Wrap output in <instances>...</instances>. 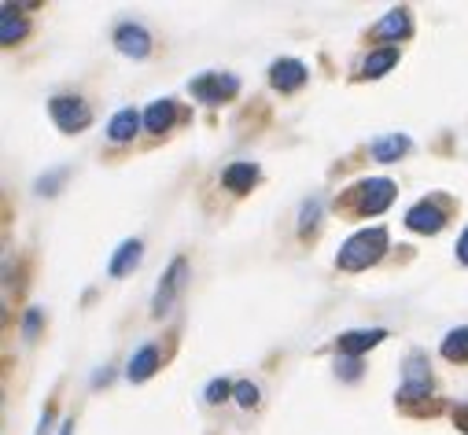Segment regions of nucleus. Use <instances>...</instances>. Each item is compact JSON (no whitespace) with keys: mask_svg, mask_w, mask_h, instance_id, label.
<instances>
[{"mask_svg":"<svg viewBox=\"0 0 468 435\" xmlns=\"http://www.w3.org/2000/svg\"><path fill=\"white\" fill-rule=\"evenodd\" d=\"M388 333L384 329H355V333H343L339 336V351L350 355V358H358L362 351H373L377 344H384Z\"/></svg>","mask_w":468,"mask_h":435,"instance_id":"obj_12","label":"nucleus"},{"mask_svg":"<svg viewBox=\"0 0 468 435\" xmlns=\"http://www.w3.org/2000/svg\"><path fill=\"white\" fill-rule=\"evenodd\" d=\"M232 395H237L240 406H259V387L251 380H240V384H232Z\"/></svg>","mask_w":468,"mask_h":435,"instance_id":"obj_22","label":"nucleus"},{"mask_svg":"<svg viewBox=\"0 0 468 435\" xmlns=\"http://www.w3.org/2000/svg\"><path fill=\"white\" fill-rule=\"evenodd\" d=\"M410 30H413V23H410V8H395V12H388V16L373 27V34L384 37V41H406Z\"/></svg>","mask_w":468,"mask_h":435,"instance_id":"obj_13","label":"nucleus"},{"mask_svg":"<svg viewBox=\"0 0 468 435\" xmlns=\"http://www.w3.org/2000/svg\"><path fill=\"white\" fill-rule=\"evenodd\" d=\"M346 196L355 199V210H358V214H380V210H388L391 199H395V181H388V177H369V181H358Z\"/></svg>","mask_w":468,"mask_h":435,"instance_id":"obj_2","label":"nucleus"},{"mask_svg":"<svg viewBox=\"0 0 468 435\" xmlns=\"http://www.w3.org/2000/svg\"><path fill=\"white\" fill-rule=\"evenodd\" d=\"M317 218H321V199H310V203H303V210H299V233L314 229V226H317Z\"/></svg>","mask_w":468,"mask_h":435,"instance_id":"obj_21","label":"nucleus"},{"mask_svg":"<svg viewBox=\"0 0 468 435\" xmlns=\"http://www.w3.org/2000/svg\"><path fill=\"white\" fill-rule=\"evenodd\" d=\"M259 181V166L255 163H232L225 174H221V185L229 192H251V185Z\"/></svg>","mask_w":468,"mask_h":435,"instance_id":"obj_16","label":"nucleus"},{"mask_svg":"<svg viewBox=\"0 0 468 435\" xmlns=\"http://www.w3.org/2000/svg\"><path fill=\"white\" fill-rule=\"evenodd\" d=\"M37 324H41V310H37V306H30V313H27V321H23V336H27V340H34V336H37Z\"/></svg>","mask_w":468,"mask_h":435,"instance_id":"obj_26","label":"nucleus"},{"mask_svg":"<svg viewBox=\"0 0 468 435\" xmlns=\"http://www.w3.org/2000/svg\"><path fill=\"white\" fill-rule=\"evenodd\" d=\"M431 391V373H428V358L420 351H413L402 366V384H399V398L402 402H417V398H428Z\"/></svg>","mask_w":468,"mask_h":435,"instance_id":"obj_3","label":"nucleus"},{"mask_svg":"<svg viewBox=\"0 0 468 435\" xmlns=\"http://www.w3.org/2000/svg\"><path fill=\"white\" fill-rule=\"evenodd\" d=\"M335 369H339V377H343V380H358V373H362V362L346 355V358H339V362H335Z\"/></svg>","mask_w":468,"mask_h":435,"instance_id":"obj_23","label":"nucleus"},{"mask_svg":"<svg viewBox=\"0 0 468 435\" xmlns=\"http://www.w3.org/2000/svg\"><path fill=\"white\" fill-rule=\"evenodd\" d=\"M155 369H159V347H155V344H148V347H141V351L130 358L126 377H130L133 384H144V380H152V377H155Z\"/></svg>","mask_w":468,"mask_h":435,"instance_id":"obj_14","label":"nucleus"},{"mask_svg":"<svg viewBox=\"0 0 468 435\" xmlns=\"http://www.w3.org/2000/svg\"><path fill=\"white\" fill-rule=\"evenodd\" d=\"M188 92L199 103H221V100L240 92V78L237 74H199V78H192Z\"/></svg>","mask_w":468,"mask_h":435,"instance_id":"obj_5","label":"nucleus"},{"mask_svg":"<svg viewBox=\"0 0 468 435\" xmlns=\"http://www.w3.org/2000/svg\"><path fill=\"white\" fill-rule=\"evenodd\" d=\"M442 358H446V362H468V324H461V329L446 333V340H442Z\"/></svg>","mask_w":468,"mask_h":435,"instance_id":"obj_19","label":"nucleus"},{"mask_svg":"<svg viewBox=\"0 0 468 435\" xmlns=\"http://www.w3.org/2000/svg\"><path fill=\"white\" fill-rule=\"evenodd\" d=\"M141 126H144V115H137L133 107H122V111L107 122V137H111V144H126L137 137Z\"/></svg>","mask_w":468,"mask_h":435,"instance_id":"obj_11","label":"nucleus"},{"mask_svg":"<svg viewBox=\"0 0 468 435\" xmlns=\"http://www.w3.org/2000/svg\"><path fill=\"white\" fill-rule=\"evenodd\" d=\"M406 226L413 229V233H439L442 226H446V210L439 207V203H417V207H410L406 210Z\"/></svg>","mask_w":468,"mask_h":435,"instance_id":"obj_9","label":"nucleus"},{"mask_svg":"<svg viewBox=\"0 0 468 435\" xmlns=\"http://www.w3.org/2000/svg\"><path fill=\"white\" fill-rule=\"evenodd\" d=\"M306 78H310V70H306V63H299V59H277V63L270 67V85H273L277 92H295V89L306 85Z\"/></svg>","mask_w":468,"mask_h":435,"instance_id":"obj_8","label":"nucleus"},{"mask_svg":"<svg viewBox=\"0 0 468 435\" xmlns=\"http://www.w3.org/2000/svg\"><path fill=\"white\" fill-rule=\"evenodd\" d=\"M48 115H52V122H56L63 133H78V130H85V126L92 122V111H89V107H85L78 96H52Z\"/></svg>","mask_w":468,"mask_h":435,"instance_id":"obj_4","label":"nucleus"},{"mask_svg":"<svg viewBox=\"0 0 468 435\" xmlns=\"http://www.w3.org/2000/svg\"><path fill=\"white\" fill-rule=\"evenodd\" d=\"M395 63H399V48H380V52H369V56H366L362 74H366V78H384Z\"/></svg>","mask_w":468,"mask_h":435,"instance_id":"obj_18","label":"nucleus"},{"mask_svg":"<svg viewBox=\"0 0 468 435\" xmlns=\"http://www.w3.org/2000/svg\"><path fill=\"white\" fill-rule=\"evenodd\" d=\"M453 251H457V262H464V266H468V229L461 233V240H457V248H453Z\"/></svg>","mask_w":468,"mask_h":435,"instance_id":"obj_27","label":"nucleus"},{"mask_svg":"<svg viewBox=\"0 0 468 435\" xmlns=\"http://www.w3.org/2000/svg\"><path fill=\"white\" fill-rule=\"evenodd\" d=\"M384 251H388V229L373 226V229L355 233V237H350V240L339 248L335 266H339V270H346V273H358V270L377 266V262L384 259Z\"/></svg>","mask_w":468,"mask_h":435,"instance_id":"obj_1","label":"nucleus"},{"mask_svg":"<svg viewBox=\"0 0 468 435\" xmlns=\"http://www.w3.org/2000/svg\"><path fill=\"white\" fill-rule=\"evenodd\" d=\"M70 431H74V420H63L59 424V435H70Z\"/></svg>","mask_w":468,"mask_h":435,"instance_id":"obj_28","label":"nucleus"},{"mask_svg":"<svg viewBox=\"0 0 468 435\" xmlns=\"http://www.w3.org/2000/svg\"><path fill=\"white\" fill-rule=\"evenodd\" d=\"M174 119H177L174 100H155L148 111H144V130H148V133H166V130L174 126Z\"/></svg>","mask_w":468,"mask_h":435,"instance_id":"obj_15","label":"nucleus"},{"mask_svg":"<svg viewBox=\"0 0 468 435\" xmlns=\"http://www.w3.org/2000/svg\"><path fill=\"white\" fill-rule=\"evenodd\" d=\"M232 395V387L225 384V380H210L207 384V402H221V398H229Z\"/></svg>","mask_w":468,"mask_h":435,"instance_id":"obj_25","label":"nucleus"},{"mask_svg":"<svg viewBox=\"0 0 468 435\" xmlns=\"http://www.w3.org/2000/svg\"><path fill=\"white\" fill-rule=\"evenodd\" d=\"M141 259H144V244L141 240H122L119 251H114L111 262H107V273L111 277H126V273H133L141 266Z\"/></svg>","mask_w":468,"mask_h":435,"instance_id":"obj_10","label":"nucleus"},{"mask_svg":"<svg viewBox=\"0 0 468 435\" xmlns=\"http://www.w3.org/2000/svg\"><path fill=\"white\" fill-rule=\"evenodd\" d=\"M63 177H67V170H56V174L41 177V181H37V192H41V196H56V185H59Z\"/></svg>","mask_w":468,"mask_h":435,"instance_id":"obj_24","label":"nucleus"},{"mask_svg":"<svg viewBox=\"0 0 468 435\" xmlns=\"http://www.w3.org/2000/svg\"><path fill=\"white\" fill-rule=\"evenodd\" d=\"M23 34H27V23L12 12V5H5V12H0V45H16Z\"/></svg>","mask_w":468,"mask_h":435,"instance_id":"obj_20","label":"nucleus"},{"mask_svg":"<svg viewBox=\"0 0 468 435\" xmlns=\"http://www.w3.org/2000/svg\"><path fill=\"white\" fill-rule=\"evenodd\" d=\"M114 45H119V52L130 56V59H144L152 52V37L141 23H122L119 30H114Z\"/></svg>","mask_w":468,"mask_h":435,"instance_id":"obj_7","label":"nucleus"},{"mask_svg":"<svg viewBox=\"0 0 468 435\" xmlns=\"http://www.w3.org/2000/svg\"><path fill=\"white\" fill-rule=\"evenodd\" d=\"M185 281H188V262H185V259H174V262H170V270L163 273L159 288H155V299H152V313H155V317L170 313L174 299L185 292Z\"/></svg>","mask_w":468,"mask_h":435,"instance_id":"obj_6","label":"nucleus"},{"mask_svg":"<svg viewBox=\"0 0 468 435\" xmlns=\"http://www.w3.org/2000/svg\"><path fill=\"white\" fill-rule=\"evenodd\" d=\"M369 152H373L377 163H399V159L410 152V137H406V133H388V137L373 141Z\"/></svg>","mask_w":468,"mask_h":435,"instance_id":"obj_17","label":"nucleus"}]
</instances>
